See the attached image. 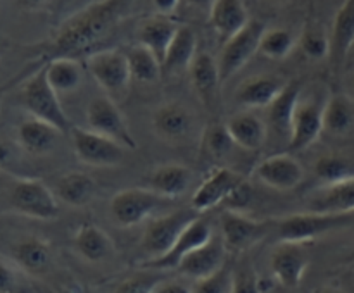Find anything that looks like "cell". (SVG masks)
<instances>
[{
  "label": "cell",
  "instance_id": "4dcf8cb0",
  "mask_svg": "<svg viewBox=\"0 0 354 293\" xmlns=\"http://www.w3.org/2000/svg\"><path fill=\"white\" fill-rule=\"evenodd\" d=\"M197 55V34L189 24H180L171 45H169L166 57L162 61V71L180 72L189 71L194 59Z\"/></svg>",
  "mask_w": 354,
  "mask_h": 293
},
{
  "label": "cell",
  "instance_id": "f6af8a7d",
  "mask_svg": "<svg viewBox=\"0 0 354 293\" xmlns=\"http://www.w3.org/2000/svg\"><path fill=\"white\" fill-rule=\"evenodd\" d=\"M151 293H194L187 283L180 281V279H165L159 278L156 285L152 286Z\"/></svg>",
  "mask_w": 354,
  "mask_h": 293
},
{
  "label": "cell",
  "instance_id": "4316f807",
  "mask_svg": "<svg viewBox=\"0 0 354 293\" xmlns=\"http://www.w3.org/2000/svg\"><path fill=\"white\" fill-rule=\"evenodd\" d=\"M227 128L235 145L244 150H259L268 138V124L256 114L244 110L237 112L227 121Z\"/></svg>",
  "mask_w": 354,
  "mask_h": 293
},
{
  "label": "cell",
  "instance_id": "ab89813d",
  "mask_svg": "<svg viewBox=\"0 0 354 293\" xmlns=\"http://www.w3.org/2000/svg\"><path fill=\"white\" fill-rule=\"evenodd\" d=\"M234 271L230 262L223 265L220 271L207 278L197 279L192 286L194 293H230L232 285H234Z\"/></svg>",
  "mask_w": 354,
  "mask_h": 293
},
{
  "label": "cell",
  "instance_id": "816d5d0a",
  "mask_svg": "<svg viewBox=\"0 0 354 293\" xmlns=\"http://www.w3.org/2000/svg\"><path fill=\"white\" fill-rule=\"evenodd\" d=\"M346 264L348 265H354V248L351 252H349V255L346 257Z\"/></svg>",
  "mask_w": 354,
  "mask_h": 293
},
{
  "label": "cell",
  "instance_id": "e0dca14e",
  "mask_svg": "<svg viewBox=\"0 0 354 293\" xmlns=\"http://www.w3.org/2000/svg\"><path fill=\"white\" fill-rule=\"evenodd\" d=\"M254 172L259 181L280 192L297 188L304 179L303 165L292 154L270 155L256 165Z\"/></svg>",
  "mask_w": 354,
  "mask_h": 293
},
{
  "label": "cell",
  "instance_id": "52a82bcc",
  "mask_svg": "<svg viewBox=\"0 0 354 293\" xmlns=\"http://www.w3.org/2000/svg\"><path fill=\"white\" fill-rule=\"evenodd\" d=\"M85 64L100 88L114 100L123 97V93L128 90V85L133 79L127 54L118 48L93 52L86 57Z\"/></svg>",
  "mask_w": 354,
  "mask_h": 293
},
{
  "label": "cell",
  "instance_id": "d4e9b609",
  "mask_svg": "<svg viewBox=\"0 0 354 293\" xmlns=\"http://www.w3.org/2000/svg\"><path fill=\"white\" fill-rule=\"evenodd\" d=\"M180 24L176 21H173L171 17L166 16V14H156V16L147 17L145 21H142V24L138 26V43L145 45L147 48H151L156 55L159 57V61H165L166 52H168L169 45H171L173 38H175L176 31H178Z\"/></svg>",
  "mask_w": 354,
  "mask_h": 293
},
{
  "label": "cell",
  "instance_id": "ac0fdd59",
  "mask_svg": "<svg viewBox=\"0 0 354 293\" xmlns=\"http://www.w3.org/2000/svg\"><path fill=\"white\" fill-rule=\"evenodd\" d=\"M227 252L228 250L225 247L221 234L214 233L206 243L190 252L176 269H178L180 274L192 278L194 281L207 278L227 264Z\"/></svg>",
  "mask_w": 354,
  "mask_h": 293
},
{
  "label": "cell",
  "instance_id": "7a4b0ae2",
  "mask_svg": "<svg viewBox=\"0 0 354 293\" xmlns=\"http://www.w3.org/2000/svg\"><path fill=\"white\" fill-rule=\"evenodd\" d=\"M2 210L31 219L52 221L59 216V199L37 178L2 171Z\"/></svg>",
  "mask_w": 354,
  "mask_h": 293
},
{
  "label": "cell",
  "instance_id": "8992f818",
  "mask_svg": "<svg viewBox=\"0 0 354 293\" xmlns=\"http://www.w3.org/2000/svg\"><path fill=\"white\" fill-rule=\"evenodd\" d=\"M86 124L90 130L123 145L127 150H137L138 143L130 130L127 117L109 95L95 97L86 105Z\"/></svg>",
  "mask_w": 354,
  "mask_h": 293
},
{
  "label": "cell",
  "instance_id": "7c38bea8",
  "mask_svg": "<svg viewBox=\"0 0 354 293\" xmlns=\"http://www.w3.org/2000/svg\"><path fill=\"white\" fill-rule=\"evenodd\" d=\"M325 100H318L313 95H301L296 110H294L292 126H290V152L306 150L318 140L324 131Z\"/></svg>",
  "mask_w": 354,
  "mask_h": 293
},
{
  "label": "cell",
  "instance_id": "5b68a950",
  "mask_svg": "<svg viewBox=\"0 0 354 293\" xmlns=\"http://www.w3.org/2000/svg\"><path fill=\"white\" fill-rule=\"evenodd\" d=\"M199 216H203V214L197 212L190 205L152 219L145 228L144 236H142V250L149 255V259L165 255L175 245V241L185 231V228Z\"/></svg>",
  "mask_w": 354,
  "mask_h": 293
},
{
  "label": "cell",
  "instance_id": "681fc988",
  "mask_svg": "<svg viewBox=\"0 0 354 293\" xmlns=\"http://www.w3.org/2000/svg\"><path fill=\"white\" fill-rule=\"evenodd\" d=\"M313 293H346V292H344V290H341V288H335V286L325 285V286H320V288L315 290Z\"/></svg>",
  "mask_w": 354,
  "mask_h": 293
},
{
  "label": "cell",
  "instance_id": "836d02e7",
  "mask_svg": "<svg viewBox=\"0 0 354 293\" xmlns=\"http://www.w3.org/2000/svg\"><path fill=\"white\" fill-rule=\"evenodd\" d=\"M45 74L57 93H73L83 83V65L76 57H54L45 62Z\"/></svg>",
  "mask_w": 354,
  "mask_h": 293
},
{
  "label": "cell",
  "instance_id": "e575fe53",
  "mask_svg": "<svg viewBox=\"0 0 354 293\" xmlns=\"http://www.w3.org/2000/svg\"><path fill=\"white\" fill-rule=\"evenodd\" d=\"M124 54H127L128 65H130L131 78L137 79V81L156 83L165 72L162 71V62L145 45H131L124 50Z\"/></svg>",
  "mask_w": 354,
  "mask_h": 293
},
{
  "label": "cell",
  "instance_id": "f1b7e54d",
  "mask_svg": "<svg viewBox=\"0 0 354 293\" xmlns=\"http://www.w3.org/2000/svg\"><path fill=\"white\" fill-rule=\"evenodd\" d=\"M75 248L85 261L102 262L114 254V241L100 226L85 223L76 230Z\"/></svg>",
  "mask_w": 354,
  "mask_h": 293
},
{
  "label": "cell",
  "instance_id": "44dd1931",
  "mask_svg": "<svg viewBox=\"0 0 354 293\" xmlns=\"http://www.w3.org/2000/svg\"><path fill=\"white\" fill-rule=\"evenodd\" d=\"M308 210L332 214L354 212V176L335 183H325L315 190L308 202Z\"/></svg>",
  "mask_w": 354,
  "mask_h": 293
},
{
  "label": "cell",
  "instance_id": "f5cc1de1",
  "mask_svg": "<svg viewBox=\"0 0 354 293\" xmlns=\"http://www.w3.org/2000/svg\"><path fill=\"white\" fill-rule=\"evenodd\" d=\"M265 2H272V3H277V2H283V0H265Z\"/></svg>",
  "mask_w": 354,
  "mask_h": 293
},
{
  "label": "cell",
  "instance_id": "603a6c76",
  "mask_svg": "<svg viewBox=\"0 0 354 293\" xmlns=\"http://www.w3.org/2000/svg\"><path fill=\"white\" fill-rule=\"evenodd\" d=\"M287 83L279 76H252L239 86L237 102L245 109H266L282 93Z\"/></svg>",
  "mask_w": 354,
  "mask_h": 293
},
{
  "label": "cell",
  "instance_id": "6da1fadb",
  "mask_svg": "<svg viewBox=\"0 0 354 293\" xmlns=\"http://www.w3.org/2000/svg\"><path fill=\"white\" fill-rule=\"evenodd\" d=\"M130 2L131 0H97L69 16L47 43L50 59L76 57L99 43L116 26Z\"/></svg>",
  "mask_w": 354,
  "mask_h": 293
},
{
  "label": "cell",
  "instance_id": "8fae6325",
  "mask_svg": "<svg viewBox=\"0 0 354 293\" xmlns=\"http://www.w3.org/2000/svg\"><path fill=\"white\" fill-rule=\"evenodd\" d=\"M220 234L228 252H245L268 236L272 221H258L237 210H225L220 219Z\"/></svg>",
  "mask_w": 354,
  "mask_h": 293
},
{
  "label": "cell",
  "instance_id": "60d3db41",
  "mask_svg": "<svg viewBox=\"0 0 354 293\" xmlns=\"http://www.w3.org/2000/svg\"><path fill=\"white\" fill-rule=\"evenodd\" d=\"M230 293H261L258 272L251 264L239 265L234 271V285Z\"/></svg>",
  "mask_w": 354,
  "mask_h": 293
},
{
  "label": "cell",
  "instance_id": "d6a6232c",
  "mask_svg": "<svg viewBox=\"0 0 354 293\" xmlns=\"http://www.w3.org/2000/svg\"><path fill=\"white\" fill-rule=\"evenodd\" d=\"M330 62L339 68L348 57V52L354 43V0H344L337 10L332 28Z\"/></svg>",
  "mask_w": 354,
  "mask_h": 293
},
{
  "label": "cell",
  "instance_id": "d6986e66",
  "mask_svg": "<svg viewBox=\"0 0 354 293\" xmlns=\"http://www.w3.org/2000/svg\"><path fill=\"white\" fill-rule=\"evenodd\" d=\"M189 72L190 81L201 102L207 110L214 112L220 105V90L223 85L218 61L207 52H197Z\"/></svg>",
  "mask_w": 354,
  "mask_h": 293
},
{
  "label": "cell",
  "instance_id": "f35d334b",
  "mask_svg": "<svg viewBox=\"0 0 354 293\" xmlns=\"http://www.w3.org/2000/svg\"><path fill=\"white\" fill-rule=\"evenodd\" d=\"M315 172H317V176L320 178L322 185H325V183L341 181V179L354 176L349 162L346 161L344 157L335 154L324 155V157L318 159L317 164H315Z\"/></svg>",
  "mask_w": 354,
  "mask_h": 293
},
{
  "label": "cell",
  "instance_id": "83f0119b",
  "mask_svg": "<svg viewBox=\"0 0 354 293\" xmlns=\"http://www.w3.org/2000/svg\"><path fill=\"white\" fill-rule=\"evenodd\" d=\"M303 95V85L301 81H289L279 97L266 107L268 110V130L277 131L280 137L290 138V126H292V116L296 110L297 102Z\"/></svg>",
  "mask_w": 354,
  "mask_h": 293
},
{
  "label": "cell",
  "instance_id": "f546056e",
  "mask_svg": "<svg viewBox=\"0 0 354 293\" xmlns=\"http://www.w3.org/2000/svg\"><path fill=\"white\" fill-rule=\"evenodd\" d=\"M354 130V99L346 93L328 95L324 107V131L332 137H348Z\"/></svg>",
  "mask_w": 354,
  "mask_h": 293
},
{
  "label": "cell",
  "instance_id": "b9f144b4",
  "mask_svg": "<svg viewBox=\"0 0 354 293\" xmlns=\"http://www.w3.org/2000/svg\"><path fill=\"white\" fill-rule=\"evenodd\" d=\"M161 276H133L116 286L114 293H151Z\"/></svg>",
  "mask_w": 354,
  "mask_h": 293
},
{
  "label": "cell",
  "instance_id": "9a60e30c",
  "mask_svg": "<svg viewBox=\"0 0 354 293\" xmlns=\"http://www.w3.org/2000/svg\"><path fill=\"white\" fill-rule=\"evenodd\" d=\"M245 181V176L239 171H234L225 165L211 169L207 178L204 179L196 190L192 196V207L201 214H206L207 210L214 209L218 205H223L228 196Z\"/></svg>",
  "mask_w": 354,
  "mask_h": 293
},
{
  "label": "cell",
  "instance_id": "bcb514c9",
  "mask_svg": "<svg viewBox=\"0 0 354 293\" xmlns=\"http://www.w3.org/2000/svg\"><path fill=\"white\" fill-rule=\"evenodd\" d=\"M152 3H154L156 10H158L159 14H166V16H169V14L178 7L180 0H152Z\"/></svg>",
  "mask_w": 354,
  "mask_h": 293
},
{
  "label": "cell",
  "instance_id": "4fadbf2b",
  "mask_svg": "<svg viewBox=\"0 0 354 293\" xmlns=\"http://www.w3.org/2000/svg\"><path fill=\"white\" fill-rule=\"evenodd\" d=\"M308 243L299 241H279L270 257V267L277 281L286 288H299L304 274L310 267Z\"/></svg>",
  "mask_w": 354,
  "mask_h": 293
},
{
  "label": "cell",
  "instance_id": "3957f363",
  "mask_svg": "<svg viewBox=\"0 0 354 293\" xmlns=\"http://www.w3.org/2000/svg\"><path fill=\"white\" fill-rule=\"evenodd\" d=\"M354 223V212L349 214H332V212H306L290 214L273 221V228L277 231L279 241H299L310 243L317 238L325 236L332 231L342 230Z\"/></svg>",
  "mask_w": 354,
  "mask_h": 293
},
{
  "label": "cell",
  "instance_id": "ffe728a7",
  "mask_svg": "<svg viewBox=\"0 0 354 293\" xmlns=\"http://www.w3.org/2000/svg\"><path fill=\"white\" fill-rule=\"evenodd\" d=\"M62 134L64 133L52 126L50 123H45V121L37 119L33 116L30 119H24L16 128L17 145L31 155L52 154L57 148Z\"/></svg>",
  "mask_w": 354,
  "mask_h": 293
},
{
  "label": "cell",
  "instance_id": "2e32d148",
  "mask_svg": "<svg viewBox=\"0 0 354 293\" xmlns=\"http://www.w3.org/2000/svg\"><path fill=\"white\" fill-rule=\"evenodd\" d=\"M213 234V224H211V221L206 219L203 214V216L197 217L196 221H192V223L185 228V231H183V233L180 234L178 240L175 241V245H173L165 255L147 259L145 262H142V267L159 269V271L176 269L180 265V262H182L190 252H194L196 248H199L201 245L206 243Z\"/></svg>",
  "mask_w": 354,
  "mask_h": 293
},
{
  "label": "cell",
  "instance_id": "db71d44e",
  "mask_svg": "<svg viewBox=\"0 0 354 293\" xmlns=\"http://www.w3.org/2000/svg\"><path fill=\"white\" fill-rule=\"evenodd\" d=\"M351 88H353V93H354V74H353V78H351Z\"/></svg>",
  "mask_w": 354,
  "mask_h": 293
},
{
  "label": "cell",
  "instance_id": "c3c4849f",
  "mask_svg": "<svg viewBox=\"0 0 354 293\" xmlns=\"http://www.w3.org/2000/svg\"><path fill=\"white\" fill-rule=\"evenodd\" d=\"M185 2L189 3V6L197 7V9H203V10H207V12H209V9H211V6H213L214 0H185Z\"/></svg>",
  "mask_w": 354,
  "mask_h": 293
},
{
  "label": "cell",
  "instance_id": "5bb4252c",
  "mask_svg": "<svg viewBox=\"0 0 354 293\" xmlns=\"http://www.w3.org/2000/svg\"><path fill=\"white\" fill-rule=\"evenodd\" d=\"M196 114L182 102L161 103L152 112L151 124L154 133L169 145H178L189 140L196 126Z\"/></svg>",
  "mask_w": 354,
  "mask_h": 293
},
{
  "label": "cell",
  "instance_id": "8d00e7d4",
  "mask_svg": "<svg viewBox=\"0 0 354 293\" xmlns=\"http://www.w3.org/2000/svg\"><path fill=\"white\" fill-rule=\"evenodd\" d=\"M297 40L286 28H266L259 41V54L272 61L286 59L296 47Z\"/></svg>",
  "mask_w": 354,
  "mask_h": 293
},
{
  "label": "cell",
  "instance_id": "74e56055",
  "mask_svg": "<svg viewBox=\"0 0 354 293\" xmlns=\"http://www.w3.org/2000/svg\"><path fill=\"white\" fill-rule=\"evenodd\" d=\"M299 45L303 54L310 61H324L330 59L332 40L330 34L320 26V24H306L303 30V34L299 38Z\"/></svg>",
  "mask_w": 354,
  "mask_h": 293
},
{
  "label": "cell",
  "instance_id": "cb8c5ba5",
  "mask_svg": "<svg viewBox=\"0 0 354 293\" xmlns=\"http://www.w3.org/2000/svg\"><path fill=\"white\" fill-rule=\"evenodd\" d=\"M248 9L242 0H214L209 9V24L221 41H227L249 24Z\"/></svg>",
  "mask_w": 354,
  "mask_h": 293
},
{
  "label": "cell",
  "instance_id": "9c48e42d",
  "mask_svg": "<svg viewBox=\"0 0 354 293\" xmlns=\"http://www.w3.org/2000/svg\"><path fill=\"white\" fill-rule=\"evenodd\" d=\"M166 199L152 192L151 188H127L120 190L116 195L111 199L109 210L114 223L121 228H133L137 224L144 223L147 217H151Z\"/></svg>",
  "mask_w": 354,
  "mask_h": 293
},
{
  "label": "cell",
  "instance_id": "ee69618b",
  "mask_svg": "<svg viewBox=\"0 0 354 293\" xmlns=\"http://www.w3.org/2000/svg\"><path fill=\"white\" fill-rule=\"evenodd\" d=\"M0 290L2 293H10L16 288V279H17V271H21L12 261L3 257L2 265H0Z\"/></svg>",
  "mask_w": 354,
  "mask_h": 293
},
{
  "label": "cell",
  "instance_id": "f907efd6",
  "mask_svg": "<svg viewBox=\"0 0 354 293\" xmlns=\"http://www.w3.org/2000/svg\"><path fill=\"white\" fill-rule=\"evenodd\" d=\"M346 61H348L349 64H351L353 68H354V43L351 45V48H349V52H348V57H346Z\"/></svg>",
  "mask_w": 354,
  "mask_h": 293
},
{
  "label": "cell",
  "instance_id": "1f68e13d",
  "mask_svg": "<svg viewBox=\"0 0 354 293\" xmlns=\"http://www.w3.org/2000/svg\"><path fill=\"white\" fill-rule=\"evenodd\" d=\"M97 185L93 178L82 171H69L55 181V195L71 207H85L92 202Z\"/></svg>",
  "mask_w": 354,
  "mask_h": 293
},
{
  "label": "cell",
  "instance_id": "7402d4cb",
  "mask_svg": "<svg viewBox=\"0 0 354 293\" xmlns=\"http://www.w3.org/2000/svg\"><path fill=\"white\" fill-rule=\"evenodd\" d=\"M147 188L166 200H176L189 190L192 183V171L183 164H161L149 172Z\"/></svg>",
  "mask_w": 354,
  "mask_h": 293
},
{
  "label": "cell",
  "instance_id": "ba28073f",
  "mask_svg": "<svg viewBox=\"0 0 354 293\" xmlns=\"http://www.w3.org/2000/svg\"><path fill=\"white\" fill-rule=\"evenodd\" d=\"M71 141L78 161L90 168H118L123 164L127 148L90 128L73 126Z\"/></svg>",
  "mask_w": 354,
  "mask_h": 293
},
{
  "label": "cell",
  "instance_id": "7dc6e473",
  "mask_svg": "<svg viewBox=\"0 0 354 293\" xmlns=\"http://www.w3.org/2000/svg\"><path fill=\"white\" fill-rule=\"evenodd\" d=\"M17 7L24 10H38L48 2V0H14Z\"/></svg>",
  "mask_w": 354,
  "mask_h": 293
},
{
  "label": "cell",
  "instance_id": "7bdbcfd3",
  "mask_svg": "<svg viewBox=\"0 0 354 293\" xmlns=\"http://www.w3.org/2000/svg\"><path fill=\"white\" fill-rule=\"evenodd\" d=\"M252 196H254V193H252V186L249 185L248 179H245V181L242 183V185L239 186V188L235 190L230 196H228V200L223 203V205H227L228 210L244 212V210L251 205Z\"/></svg>",
  "mask_w": 354,
  "mask_h": 293
},
{
  "label": "cell",
  "instance_id": "277c9868",
  "mask_svg": "<svg viewBox=\"0 0 354 293\" xmlns=\"http://www.w3.org/2000/svg\"><path fill=\"white\" fill-rule=\"evenodd\" d=\"M21 103L26 112H30V116L50 123L62 133H71L75 124L62 109L59 102V93L48 83L45 68L38 69L24 81L21 88Z\"/></svg>",
  "mask_w": 354,
  "mask_h": 293
},
{
  "label": "cell",
  "instance_id": "30bf717a",
  "mask_svg": "<svg viewBox=\"0 0 354 293\" xmlns=\"http://www.w3.org/2000/svg\"><path fill=\"white\" fill-rule=\"evenodd\" d=\"M265 30L266 26L261 21L251 19L244 30L223 41V48H221L220 59H218L221 81H228L235 72L241 71L254 57V54H258L259 41H261Z\"/></svg>",
  "mask_w": 354,
  "mask_h": 293
},
{
  "label": "cell",
  "instance_id": "d590c367",
  "mask_svg": "<svg viewBox=\"0 0 354 293\" xmlns=\"http://www.w3.org/2000/svg\"><path fill=\"white\" fill-rule=\"evenodd\" d=\"M237 147L228 131L227 123H214L207 124L201 134V154L203 157H209L211 161H221L230 154V150Z\"/></svg>",
  "mask_w": 354,
  "mask_h": 293
},
{
  "label": "cell",
  "instance_id": "484cf974",
  "mask_svg": "<svg viewBox=\"0 0 354 293\" xmlns=\"http://www.w3.org/2000/svg\"><path fill=\"white\" fill-rule=\"evenodd\" d=\"M50 245L40 236H26L12 247L10 261L26 274H44L50 267Z\"/></svg>",
  "mask_w": 354,
  "mask_h": 293
}]
</instances>
